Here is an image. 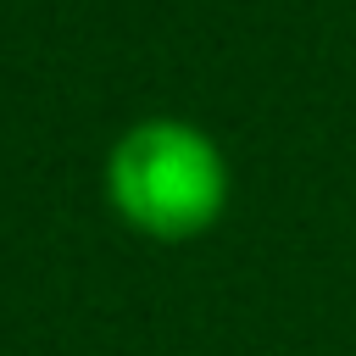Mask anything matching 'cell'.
I'll use <instances>...</instances> for the list:
<instances>
[{
    "mask_svg": "<svg viewBox=\"0 0 356 356\" xmlns=\"http://www.w3.org/2000/svg\"><path fill=\"white\" fill-rule=\"evenodd\" d=\"M111 206L150 239H189L217 222L228 200V172L217 145L172 117L128 128L106 167Z\"/></svg>",
    "mask_w": 356,
    "mask_h": 356,
    "instance_id": "1",
    "label": "cell"
}]
</instances>
